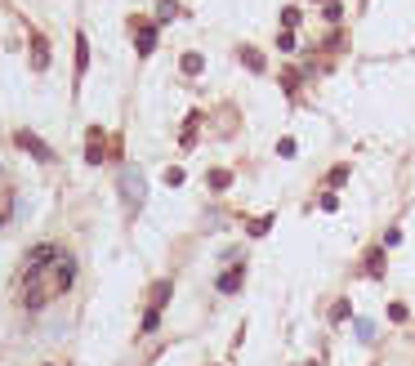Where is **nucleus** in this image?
Instances as JSON below:
<instances>
[{"mask_svg": "<svg viewBox=\"0 0 415 366\" xmlns=\"http://www.w3.org/2000/svg\"><path fill=\"white\" fill-rule=\"evenodd\" d=\"M268 228H273V214H268V219H255V224H251V237H263Z\"/></svg>", "mask_w": 415, "mask_h": 366, "instance_id": "nucleus-22", "label": "nucleus"}, {"mask_svg": "<svg viewBox=\"0 0 415 366\" xmlns=\"http://www.w3.org/2000/svg\"><path fill=\"white\" fill-rule=\"evenodd\" d=\"M300 19H304V14L295 9V5H286V9H281V27H286V31H295V27H300Z\"/></svg>", "mask_w": 415, "mask_h": 366, "instance_id": "nucleus-15", "label": "nucleus"}, {"mask_svg": "<svg viewBox=\"0 0 415 366\" xmlns=\"http://www.w3.org/2000/svg\"><path fill=\"white\" fill-rule=\"evenodd\" d=\"M116 192H121L125 219H139V210H143V202H147V174L139 170L135 161L121 165V174H116Z\"/></svg>", "mask_w": 415, "mask_h": 366, "instance_id": "nucleus-2", "label": "nucleus"}, {"mask_svg": "<svg viewBox=\"0 0 415 366\" xmlns=\"http://www.w3.org/2000/svg\"><path fill=\"white\" fill-rule=\"evenodd\" d=\"M14 143H19V147H23V152H27L31 161H45V165L54 161V147H49L45 139H36L31 130H19V135H14Z\"/></svg>", "mask_w": 415, "mask_h": 366, "instance_id": "nucleus-4", "label": "nucleus"}, {"mask_svg": "<svg viewBox=\"0 0 415 366\" xmlns=\"http://www.w3.org/2000/svg\"><path fill=\"white\" fill-rule=\"evenodd\" d=\"M330 318H335V322H353V304H348V299H340V304L330 308Z\"/></svg>", "mask_w": 415, "mask_h": 366, "instance_id": "nucleus-18", "label": "nucleus"}, {"mask_svg": "<svg viewBox=\"0 0 415 366\" xmlns=\"http://www.w3.org/2000/svg\"><path fill=\"white\" fill-rule=\"evenodd\" d=\"M196 121H201V116H188V125H184V147H192V139H196Z\"/></svg>", "mask_w": 415, "mask_h": 366, "instance_id": "nucleus-20", "label": "nucleus"}, {"mask_svg": "<svg viewBox=\"0 0 415 366\" xmlns=\"http://www.w3.org/2000/svg\"><path fill=\"white\" fill-rule=\"evenodd\" d=\"M165 183H170V188H179V183H184V170H179V165H170V170H165Z\"/></svg>", "mask_w": 415, "mask_h": 366, "instance_id": "nucleus-23", "label": "nucleus"}, {"mask_svg": "<svg viewBox=\"0 0 415 366\" xmlns=\"http://www.w3.org/2000/svg\"><path fill=\"white\" fill-rule=\"evenodd\" d=\"M179 68H184L188 76H196V72L206 68V58H201V54H184V63H179Z\"/></svg>", "mask_w": 415, "mask_h": 366, "instance_id": "nucleus-17", "label": "nucleus"}, {"mask_svg": "<svg viewBox=\"0 0 415 366\" xmlns=\"http://www.w3.org/2000/svg\"><path fill=\"white\" fill-rule=\"evenodd\" d=\"M277 49H286V54H295V31H281V36H277Z\"/></svg>", "mask_w": 415, "mask_h": 366, "instance_id": "nucleus-21", "label": "nucleus"}, {"mask_svg": "<svg viewBox=\"0 0 415 366\" xmlns=\"http://www.w3.org/2000/svg\"><path fill=\"white\" fill-rule=\"evenodd\" d=\"M170 19H179V5H174V0H161V5H157V23H170Z\"/></svg>", "mask_w": 415, "mask_h": 366, "instance_id": "nucleus-16", "label": "nucleus"}, {"mask_svg": "<svg viewBox=\"0 0 415 366\" xmlns=\"http://www.w3.org/2000/svg\"><path fill=\"white\" fill-rule=\"evenodd\" d=\"M72 281H76V259L63 251V246H54V241L31 246L27 259H23V273H19L23 308H27V313H41L49 299L68 295Z\"/></svg>", "mask_w": 415, "mask_h": 366, "instance_id": "nucleus-1", "label": "nucleus"}, {"mask_svg": "<svg viewBox=\"0 0 415 366\" xmlns=\"http://www.w3.org/2000/svg\"><path fill=\"white\" fill-rule=\"evenodd\" d=\"M170 291H174V281H170V277L152 286V304H147V313H143V326H139L143 335H152V330H157V322H161V313H165V299H170Z\"/></svg>", "mask_w": 415, "mask_h": 366, "instance_id": "nucleus-3", "label": "nucleus"}, {"mask_svg": "<svg viewBox=\"0 0 415 366\" xmlns=\"http://www.w3.org/2000/svg\"><path fill=\"white\" fill-rule=\"evenodd\" d=\"M103 143H107V135H103L98 125H90V135H85V161H90V165H103V161H107Z\"/></svg>", "mask_w": 415, "mask_h": 366, "instance_id": "nucleus-5", "label": "nucleus"}, {"mask_svg": "<svg viewBox=\"0 0 415 366\" xmlns=\"http://www.w3.org/2000/svg\"><path fill=\"white\" fill-rule=\"evenodd\" d=\"M277 157H295V139H281L277 143Z\"/></svg>", "mask_w": 415, "mask_h": 366, "instance_id": "nucleus-25", "label": "nucleus"}, {"mask_svg": "<svg viewBox=\"0 0 415 366\" xmlns=\"http://www.w3.org/2000/svg\"><path fill=\"white\" fill-rule=\"evenodd\" d=\"M206 183H210L214 192H224V188H232V174H228V170H210V174H206Z\"/></svg>", "mask_w": 415, "mask_h": 366, "instance_id": "nucleus-13", "label": "nucleus"}, {"mask_svg": "<svg viewBox=\"0 0 415 366\" xmlns=\"http://www.w3.org/2000/svg\"><path fill=\"white\" fill-rule=\"evenodd\" d=\"M367 277H384V251H371L367 255Z\"/></svg>", "mask_w": 415, "mask_h": 366, "instance_id": "nucleus-14", "label": "nucleus"}, {"mask_svg": "<svg viewBox=\"0 0 415 366\" xmlns=\"http://www.w3.org/2000/svg\"><path fill=\"white\" fill-rule=\"evenodd\" d=\"M241 277H246V268L237 263V268H228V273H219V281H214V286H219V295H232L241 286Z\"/></svg>", "mask_w": 415, "mask_h": 366, "instance_id": "nucleus-9", "label": "nucleus"}, {"mask_svg": "<svg viewBox=\"0 0 415 366\" xmlns=\"http://www.w3.org/2000/svg\"><path fill=\"white\" fill-rule=\"evenodd\" d=\"M304 366H312V362H304Z\"/></svg>", "mask_w": 415, "mask_h": 366, "instance_id": "nucleus-26", "label": "nucleus"}, {"mask_svg": "<svg viewBox=\"0 0 415 366\" xmlns=\"http://www.w3.org/2000/svg\"><path fill=\"white\" fill-rule=\"evenodd\" d=\"M340 14H344V5H340V0H326V9H322V19H326V23H340Z\"/></svg>", "mask_w": 415, "mask_h": 366, "instance_id": "nucleus-19", "label": "nucleus"}, {"mask_svg": "<svg viewBox=\"0 0 415 366\" xmlns=\"http://www.w3.org/2000/svg\"><path fill=\"white\" fill-rule=\"evenodd\" d=\"M389 322H406V304H389Z\"/></svg>", "mask_w": 415, "mask_h": 366, "instance_id": "nucleus-24", "label": "nucleus"}, {"mask_svg": "<svg viewBox=\"0 0 415 366\" xmlns=\"http://www.w3.org/2000/svg\"><path fill=\"white\" fill-rule=\"evenodd\" d=\"M14 219V183L5 174V165H0V224H9Z\"/></svg>", "mask_w": 415, "mask_h": 366, "instance_id": "nucleus-7", "label": "nucleus"}, {"mask_svg": "<svg viewBox=\"0 0 415 366\" xmlns=\"http://www.w3.org/2000/svg\"><path fill=\"white\" fill-rule=\"evenodd\" d=\"M135 49H139V58H147L157 49V23H135Z\"/></svg>", "mask_w": 415, "mask_h": 366, "instance_id": "nucleus-6", "label": "nucleus"}, {"mask_svg": "<svg viewBox=\"0 0 415 366\" xmlns=\"http://www.w3.org/2000/svg\"><path fill=\"white\" fill-rule=\"evenodd\" d=\"M85 68H90V41L76 31V85L85 80Z\"/></svg>", "mask_w": 415, "mask_h": 366, "instance_id": "nucleus-10", "label": "nucleus"}, {"mask_svg": "<svg viewBox=\"0 0 415 366\" xmlns=\"http://www.w3.org/2000/svg\"><path fill=\"white\" fill-rule=\"evenodd\" d=\"M353 330H357V340H362V344H371V340H375V322H371V318H353Z\"/></svg>", "mask_w": 415, "mask_h": 366, "instance_id": "nucleus-12", "label": "nucleus"}, {"mask_svg": "<svg viewBox=\"0 0 415 366\" xmlns=\"http://www.w3.org/2000/svg\"><path fill=\"white\" fill-rule=\"evenodd\" d=\"M31 68H49V41L41 36V31H31Z\"/></svg>", "mask_w": 415, "mask_h": 366, "instance_id": "nucleus-8", "label": "nucleus"}, {"mask_svg": "<svg viewBox=\"0 0 415 366\" xmlns=\"http://www.w3.org/2000/svg\"><path fill=\"white\" fill-rule=\"evenodd\" d=\"M241 63H246L251 72H263V68H268V63H263V54H259L255 45H241Z\"/></svg>", "mask_w": 415, "mask_h": 366, "instance_id": "nucleus-11", "label": "nucleus"}]
</instances>
